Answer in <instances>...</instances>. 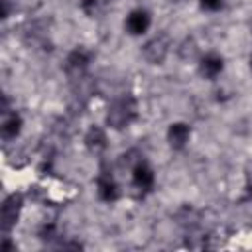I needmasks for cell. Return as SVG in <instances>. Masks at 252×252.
Returning <instances> with one entry per match:
<instances>
[{
    "mask_svg": "<svg viewBox=\"0 0 252 252\" xmlns=\"http://www.w3.org/2000/svg\"><path fill=\"white\" fill-rule=\"evenodd\" d=\"M138 116V102L134 96L124 94L116 100H112V104L108 106L106 112V124L114 130H122L128 124H132Z\"/></svg>",
    "mask_w": 252,
    "mask_h": 252,
    "instance_id": "1",
    "label": "cell"
},
{
    "mask_svg": "<svg viewBox=\"0 0 252 252\" xmlns=\"http://www.w3.org/2000/svg\"><path fill=\"white\" fill-rule=\"evenodd\" d=\"M171 49V41L165 33H158L154 37H150L144 45H142V57L150 63V65H161L165 61V57L169 55Z\"/></svg>",
    "mask_w": 252,
    "mask_h": 252,
    "instance_id": "2",
    "label": "cell"
},
{
    "mask_svg": "<svg viewBox=\"0 0 252 252\" xmlns=\"http://www.w3.org/2000/svg\"><path fill=\"white\" fill-rule=\"evenodd\" d=\"M91 51L87 49V47H83V45H79V47H75V49H71L69 53H67V57H65V73H67V77H71V79H83V75H85V71L89 69V63H91Z\"/></svg>",
    "mask_w": 252,
    "mask_h": 252,
    "instance_id": "3",
    "label": "cell"
},
{
    "mask_svg": "<svg viewBox=\"0 0 252 252\" xmlns=\"http://www.w3.org/2000/svg\"><path fill=\"white\" fill-rule=\"evenodd\" d=\"M150 26H152V16L144 8H134L124 20V28L130 35H142L150 30Z\"/></svg>",
    "mask_w": 252,
    "mask_h": 252,
    "instance_id": "4",
    "label": "cell"
},
{
    "mask_svg": "<svg viewBox=\"0 0 252 252\" xmlns=\"http://www.w3.org/2000/svg\"><path fill=\"white\" fill-rule=\"evenodd\" d=\"M20 211H22V197L20 195H10L2 205V230L4 232H10L16 226Z\"/></svg>",
    "mask_w": 252,
    "mask_h": 252,
    "instance_id": "5",
    "label": "cell"
},
{
    "mask_svg": "<svg viewBox=\"0 0 252 252\" xmlns=\"http://www.w3.org/2000/svg\"><path fill=\"white\" fill-rule=\"evenodd\" d=\"M130 173H132V183H134V187H138L140 191H150V189L154 187V183H156V173H154V169H152L146 161H142V159L130 169Z\"/></svg>",
    "mask_w": 252,
    "mask_h": 252,
    "instance_id": "6",
    "label": "cell"
},
{
    "mask_svg": "<svg viewBox=\"0 0 252 252\" xmlns=\"http://www.w3.org/2000/svg\"><path fill=\"white\" fill-rule=\"evenodd\" d=\"M96 193L104 203H114L120 195L118 183L114 181V177L108 171H100V175L96 177Z\"/></svg>",
    "mask_w": 252,
    "mask_h": 252,
    "instance_id": "7",
    "label": "cell"
},
{
    "mask_svg": "<svg viewBox=\"0 0 252 252\" xmlns=\"http://www.w3.org/2000/svg\"><path fill=\"white\" fill-rule=\"evenodd\" d=\"M224 69V59L219 55V53H205L201 59H199V73L205 77V79H217Z\"/></svg>",
    "mask_w": 252,
    "mask_h": 252,
    "instance_id": "8",
    "label": "cell"
},
{
    "mask_svg": "<svg viewBox=\"0 0 252 252\" xmlns=\"http://www.w3.org/2000/svg\"><path fill=\"white\" fill-rule=\"evenodd\" d=\"M83 142H85V146H87V150H89L91 154H102V152L106 150V146H108V138H106L104 128H100V126H96V124H93V126L85 132Z\"/></svg>",
    "mask_w": 252,
    "mask_h": 252,
    "instance_id": "9",
    "label": "cell"
},
{
    "mask_svg": "<svg viewBox=\"0 0 252 252\" xmlns=\"http://www.w3.org/2000/svg\"><path fill=\"white\" fill-rule=\"evenodd\" d=\"M191 138V128L185 122H173L167 128V142L173 150H183Z\"/></svg>",
    "mask_w": 252,
    "mask_h": 252,
    "instance_id": "10",
    "label": "cell"
},
{
    "mask_svg": "<svg viewBox=\"0 0 252 252\" xmlns=\"http://www.w3.org/2000/svg\"><path fill=\"white\" fill-rule=\"evenodd\" d=\"M22 126H24V120L18 112H6L4 120H2V138L4 140H16L22 132Z\"/></svg>",
    "mask_w": 252,
    "mask_h": 252,
    "instance_id": "11",
    "label": "cell"
},
{
    "mask_svg": "<svg viewBox=\"0 0 252 252\" xmlns=\"http://www.w3.org/2000/svg\"><path fill=\"white\" fill-rule=\"evenodd\" d=\"M177 217L181 219L179 224H185V226H193V224L197 222V213H195L191 207H183V209L177 213Z\"/></svg>",
    "mask_w": 252,
    "mask_h": 252,
    "instance_id": "12",
    "label": "cell"
},
{
    "mask_svg": "<svg viewBox=\"0 0 252 252\" xmlns=\"http://www.w3.org/2000/svg\"><path fill=\"white\" fill-rule=\"evenodd\" d=\"M79 8L85 16H94L100 8V0H81L79 2Z\"/></svg>",
    "mask_w": 252,
    "mask_h": 252,
    "instance_id": "13",
    "label": "cell"
},
{
    "mask_svg": "<svg viewBox=\"0 0 252 252\" xmlns=\"http://www.w3.org/2000/svg\"><path fill=\"white\" fill-rule=\"evenodd\" d=\"M199 4H201V8H203V10L217 12V10H220V8H222L224 0H199Z\"/></svg>",
    "mask_w": 252,
    "mask_h": 252,
    "instance_id": "14",
    "label": "cell"
},
{
    "mask_svg": "<svg viewBox=\"0 0 252 252\" xmlns=\"http://www.w3.org/2000/svg\"><path fill=\"white\" fill-rule=\"evenodd\" d=\"M244 199H246V201H252V179L246 183V189H244Z\"/></svg>",
    "mask_w": 252,
    "mask_h": 252,
    "instance_id": "15",
    "label": "cell"
},
{
    "mask_svg": "<svg viewBox=\"0 0 252 252\" xmlns=\"http://www.w3.org/2000/svg\"><path fill=\"white\" fill-rule=\"evenodd\" d=\"M171 2H185V0H171Z\"/></svg>",
    "mask_w": 252,
    "mask_h": 252,
    "instance_id": "16",
    "label": "cell"
}]
</instances>
